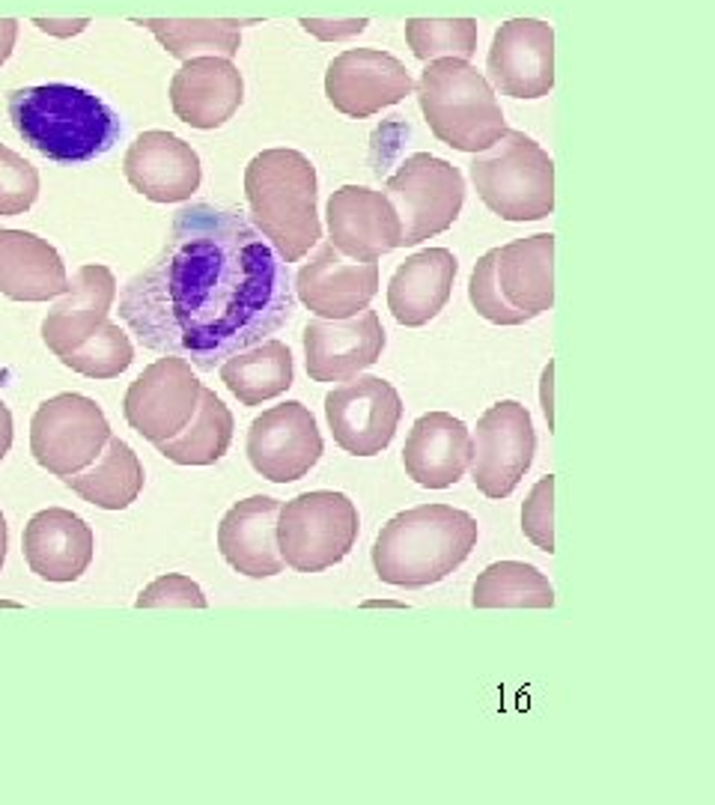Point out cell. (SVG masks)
<instances>
[{
    "instance_id": "obj_1",
    "label": "cell",
    "mask_w": 715,
    "mask_h": 805,
    "mask_svg": "<svg viewBox=\"0 0 715 805\" xmlns=\"http://www.w3.org/2000/svg\"><path fill=\"white\" fill-rule=\"evenodd\" d=\"M290 263L233 206L188 203L156 260L119 292V317L152 352L214 370L295 317Z\"/></svg>"
},
{
    "instance_id": "obj_2",
    "label": "cell",
    "mask_w": 715,
    "mask_h": 805,
    "mask_svg": "<svg viewBox=\"0 0 715 805\" xmlns=\"http://www.w3.org/2000/svg\"><path fill=\"white\" fill-rule=\"evenodd\" d=\"M9 120L24 144L57 165H84L114 149L119 114L105 99L72 84L18 87L6 99Z\"/></svg>"
},
{
    "instance_id": "obj_3",
    "label": "cell",
    "mask_w": 715,
    "mask_h": 805,
    "mask_svg": "<svg viewBox=\"0 0 715 805\" xmlns=\"http://www.w3.org/2000/svg\"><path fill=\"white\" fill-rule=\"evenodd\" d=\"M477 546V519L451 504H421L396 513L373 543V570L387 585L442 582Z\"/></svg>"
},
{
    "instance_id": "obj_4",
    "label": "cell",
    "mask_w": 715,
    "mask_h": 805,
    "mask_svg": "<svg viewBox=\"0 0 715 805\" xmlns=\"http://www.w3.org/2000/svg\"><path fill=\"white\" fill-rule=\"evenodd\" d=\"M244 197L251 224L257 227L283 263H299L322 239L319 179L313 161L299 149H262L244 168Z\"/></svg>"
},
{
    "instance_id": "obj_5",
    "label": "cell",
    "mask_w": 715,
    "mask_h": 805,
    "mask_svg": "<svg viewBox=\"0 0 715 805\" xmlns=\"http://www.w3.org/2000/svg\"><path fill=\"white\" fill-rule=\"evenodd\" d=\"M429 131L459 152H483L507 131L492 84L468 60H429L417 81Z\"/></svg>"
},
{
    "instance_id": "obj_6",
    "label": "cell",
    "mask_w": 715,
    "mask_h": 805,
    "mask_svg": "<svg viewBox=\"0 0 715 805\" xmlns=\"http://www.w3.org/2000/svg\"><path fill=\"white\" fill-rule=\"evenodd\" d=\"M480 200L504 221H539L555 209V161L525 131L507 129L468 165Z\"/></svg>"
},
{
    "instance_id": "obj_7",
    "label": "cell",
    "mask_w": 715,
    "mask_h": 805,
    "mask_svg": "<svg viewBox=\"0 0 715 805\" xmlns=\"http://www.w3.org/2000/svg\"><path fill=\"white\" fill-rule=\"evenodd\" d=\"M358 507L349 495L316 489L281 504L278 549L286 567L299 573H322L340 564L358 540Z\"/></svg>"
},
{
    "instance_id": "obj_8",
    "label": "cell",
    "mask_w": 715,
    "mask_h": 805,
    "mask_svg": "<svg viewBox=\"0 0 715 805\" xmlns=\"http://www.w3.org/2000/svg\"><path fill=\"white\" fill-rule=\"evenodd\" d=\"M385 197L400 218V248L421 244L459 218L465 203V179L451 161L415 152L385 182Z\"/></svg>"
},
{
    "instance_id": "obj_9",
    "label": "cell",
    "mask_w": 715,
    "mask_h": 805,
    "mask_svg": "<svg viewBox=\"0 0 715 805\" xmlns=\"http://www.w3.org/2000/svg\"><path fill=\"white\" fill-rule=\"evenodd\" d=\"M110 439L101 406L84 394H57L33 412L30 454L45 472L69 477L87 468Z\"/></svg>"
},
{
    "instance_id": "obj_10",
    "label": "cell",
    "mask_w": 715,
    "mask_h": 805,
    "mask_svg": "<svg viewBox=\"0 0 715 805\" xmlns=\"http://www.w3.org/2000/svg\"><path fill=\"white\" fill-rule=\"evenodd\" d=\"M537 433L522 403L500 400L480 415L472 436V481L486 498H507L534 463Z\"/></svg>"
},
{
    "instance_id": "obj_11",
    "label": "cell",
    "mask_w": 715,
    "mask_h": 805,
    "mask_svg": "<svg viewBox=\"0 0 715 805\" xmlns=\"http://www.w3.org/2000/svg\"><path fill=\"white\" fill-rule=\"evenodd\" d=\"M334 442L352 456H376L394 442L403 417V400L379 376H352L325 397Z\"/></svg>"
},
{
    "instance_id": "obj_12",
    "label": "cell",
    "mask_w": 715,
    "mask_h": 805,
    "mask_svg": "<svg viewBox=\"0 0 715 805\" xmlns=\"http://www.w3.org/2000/svg\"><path fill=\"white\" fill-rule=\"evenodd\" d=\"M200 391L203 385L194 376L191 361L179 359V355H165L129 385L122 412H126L131 430L158 445L176 436L191 421L200 403Z\"/></svg>"
},
{
    "instance_id": "obj_13",
    "label": "cell",
    "mask_w": 715,
    "mask_h": 805,
    "mask_svg": "<svg viewBox=\"0 0 715 805\" xmlns=\"http://www.w3.org/2000/svg\"><path fill=\"white\" fill-rule=\"evenodd\" d=\"M322 456V436L304 403L286 400L253 417L248 430V460L272 484L301 481Z\"/></svg>"
},
{
    "instance_id": "obj_14",
    "label": "cell",
    "mask_w": 715,
    "mask_h": 805,
    "mask_svg": "<svg viewBox=\"0 0 715 805\" xmlns=\"http://www.w3.org/2000/svg\"><path fill=\"white\" fill-rule=\"evenodd\" d=\"M486 81L513 99H543L555 87V30L539 18H513L492 36Z\"/></svg>"
},
{
    "instance_id": "obj_15",
    "label": "cell",
    "mask_w": 715,
    "mask_h": 805,
    "mask_svg": "<svg viewBox=\"0 0 715 805\" xmlns=\"http://www.w3.org/2000/svg\"><path fill=\"white\" fill-rule=\"evenodd\" d=\"M415 90L408 69L379 48H349L325 72V96L340 114L364 120L403 101Z\"/></svg>"
},
{
    "instance_id": "obj_16",
    "label": "cell",
    "mask_w": 715,
    "mask_h": 805,
    "mask_svg": "<svg viewBox=\"0 0 715 805\" xmlns=\"http://www.w3.org/2000/svg\"><path fill=\"white\" fill-rule=\"evenodd\" d=\"M292 292L319 320L355 317L364 308H370L373 295L379 292V266L349 260L331 242H322L295 274Z\"/></svg>"
},
{
    "instance_id": "obj_17",
    "label": "cell",
    "mask_w": 715,
    "mask_h": 805,
    "mask_svg": "<svg viewBox=\"0 0 715 805\" xmlns=\"http://www.w3.org/2000/svg\"><path fill=\"white\" fill-rule=\"evenodd\" d=\"M385 329L379 313L364 308L346 320H313L304 325V355L313 382H343L382 359Z\"/></svg>"
},
{
    "instance_id": "obj_18",
    "label": "cell",
    "mask_w": 715,
    "mask_h": 805,
    "mask_svg": "<svg viewBox=\"0 0 715 805\" xmlns=\"http://www.w3.org/2000/svg\"><path fill=\"white\" fill-rule=\"evenodd\" d=\"M331 244L343 257L376 263L382 254L400 248V218L385 197V191L364 186H343L325 206Z\"/></svg>"
},
{
    "instance_id": "obj_19",
    "label": "cell",
    "mask_w": 715,
    "mask_h": 805,
    "mask_svg": "<svg viewBox=\"0 0 715 805\" xmlns=\"http://www.w3.org/2000/svg\"><path fill=\"white\" fill-rule=\"evenodd\" d=\"M129 186L152 203H186L200 188V156L173 131H143L122 158Z\"/></svg>"
},
{
    "instance_id": "obj_20",
    "label": "cell",
    "mask_w": 715,
    "mask_h": 805,
    "mask_svg": "<svg viewBox=\"0 0 715 805\" xmlns=\"http://www.w3.org/2000/svg\"><path fill=\"white\" fill-rule=\"evenodd\" d=\"M244 81L227 57H191L170 81V108L191 129H218L239 110Z\"/></svg>"
},
{
    "instance_id": "obj_21",
    "label": "cell",
    "mask_w": 715,
    "mask_h": 805,
    "mask_svg": "<svg viewBox=\"0 0 715 805\" xmlns=\"http://www.w3.org/2000/svg\"><path fill=\"white\" fill-rule=\"evenodd\" d=\"M24 561L45 582H78L93 561L96 537L78 513L66 507L39 511L24 525Z\"/></svg>"
},
{
    "instance_id": "obj_22",
    "label": "cell",
    "mask_w": 715,
    "mask_h": 805,
    "mask_svg": "<svg viewBox=\"0 0 715 805\" xmlns=\"http://www.w3.org/2000/svg\"><path fill=\"white\" fill-rule=\"evenodd\" d=\"M281 502L272 495H251L233 504L218 525V549L236 573L248 579H269L283 573L278 549Z\"/></svg>"
},
{
    "instance_id": "obj_23",
    "label": "cell",
    "mask_w": 715,
    "mask_h": 805,
    "mask_svg": "<svg viewBox=\"0 0 715 805\" xmlns=\"http://www.w3.org/2000/svg\"><path fill=\"white\" fill-rule=\"evenodd\" d=\"M43 320V340L57 359L78 350L101 322L117 299V278L101 263H87L75 272L63 295Z\"/></svg>"
},
{
    "instance_id": "obj_24",
    "label": "cell",
    "mask_w": 715,
    "mask_h": 805,
    "mask_svg": "<svg viewBox=\"0 0 715 805\" xmlns=\"http://www.w3.org/2000/svg\"><path fill=\"white\" fill-rule=\"evenodd\" d=\"M468 460H472V433L459 417L426 412L412 424L403 447V465L417 486H453L468 472Z\"/></svg>"
},
{
    "instance_id": "obj_25",
    "label": "cell",
    "mask_w": 715,
    "mask_h": 805,
    "mask_svg": "<svg viewBox=\"0 0 715 805\" xmlns=\"http://www.w3.org/2000/svg\"><path fill=\"white\" fill-rule=\"evenodd\" d=\"M495 281L504 302L528 320L551 311L555 304V236L516 239L495 248Z\"/></svg>"
},
{
    "instance_id": "obj_26",
    "label": "cell",
    "mask_w": 715,
    "mask_h": 805,
    "mask_svg": "<svg viewBox=\"0 0 715 805\" xmlns=\"http://www.w3.org/2000/svg\"><path fill=\"white\" fill-rule=\"evenodd\" d=\"M456 272L459 263L447 248H426L405 257L387 283V308L394 320L408 329L435 320L451 299Z\"/></svg>"
},
{
    "instance_id": "obj_27",
    "label": "cell",
    "mask_w": 715,
    "mask_h": 805,
    "mask_svg": "<svg viewBox=\"0 0 715 805\" xmlns=\"http://www.w3.org/2000/svg\"><path fill=\"white\" fill-rule=\"evenodd\" d=\"M69 274L54 244L27 230H0V292L13 302H48L63 295Z\"/></svg>"
},
{
    "instance_id": "obj_28",
    "label": "cell",
    "mask_w": 715,
    "mask_h": 805,
    "mask_svg": "<svg viewBox=\"0 0 715 805\" xmlns=\"http://www.w3.org/2000/svg\"><path fill=\"white\" fill-rule=\"evenodd\" d=\"M63 484L101 511H126L143 489V465L129 442L110 436L96 460L63 477Z\"/></svg>"
},
{
    "instance_id": "obj_29",
    "label": "cell",
    "mask_w": 715,
    "mask_h": 805,
    "mask_svg": "<svg viewBox=\"0 0 715 805\" xmlns=\"http://www.w3.org/2000/svg\"><path fill=\"white\" fill-rule=\"evenodd\" d=\"M221 382L242 406H260L281 397L295 382V364L290 346L281 340H260L221 361Z\"/></svg>"
},
{
    "instance_id": "obj_30",
    "label": "cell",
    "mask_w": 715,
    "mask_h": 805,
    "mask_svg": "<svg viewBox=\"0 0 715 805\" xmlns=\"http://www.w3.org/2000/svg\"><path fill=\"white\" fill-rule=\"evenodd\" d=\"M233 412L214 391L203 388L200 403L191 421L176 436L158 442V454L176 465H212L230 451L233 442Z\"/></svg>"
},
{
    "instance_id": "obj_31",
    "label": "cell",
    "mask_w": 715,
    "mask_h": 805,
    "mask_svg": "<svg viewBox=\"0 0 715 805\" xmlns=\"http://www.w3.org/2000/svg\"><path fill=\"white\" fill-rule=\"evenodd\" d=\"M135 24L152 30L170 57L233 60L242 45L239 30L251 22H239V18H135Z\"/></svg>"
},
{
    "instance_id": "obj_32",
    "label": "cell",
    "mask_w": 715,
    "mask_h": 805,
    "mask_svg": "<svg viewBox=\"0 0 715 805\" xmlns=\"http://www.w3.org/2000/svg\"><path fill=\"white\" fill-rule=\"evenodd\" d=\"M474 609H551L555 590L537 567L522 561L489 564L472 590Z\"/></svg>"
},
{
    "instance_id": "obj_33",
    "label": "cell",
    "mask_w": 715,
    "mask_h": 805,
    "mask_svg": "<svg viewBox=\"0 0 715 805\" xmlns=\"http://www.w3.org/2000/svg\"><path fill=\"white\" fill-rule=\"evenodd\" d=\"M405 43L417 60H472L477 51L474 18H408Z\"/></svg>"
},
{
    "instance_id": "obj_34",
    "label": "cell",
    "mask_w": 715,
    "mask_h": 805,
    "mask_svg": "<svg viewBox=\"0 0 715 805\" xmlns=\"http://www.w3.org/2000/svg\"><path fill=\"white\" fill-rule=\"evenodd\" d=\"M60 361L87 379H114L131 367L135 350H131L129 334L117 322L105 320L78 350L66 352Z\"/></svg>"
},
{
    "instance_id": "obj_35",
    "label": "cell",
    "mask_w": 715,
    "mask_h": 805,
    "mask_svg": "<svg viewBox=\"0 0 715 805\" xmlns=\"http://www.w3.org/2000/svg\"><path fill=\"white\" fill-rule=\"evenodd\" d=\"M39 197V170L0 144V216H22Z\"/></svg>"
},
{
    "instance_id": "obj_36",
    "label": "cell",
    "mask_w": 715,
    "mask_h": 805,
    "mask_svg": "<svg viewBox=\"0 0 715 805\" xmlns=\"http://www.w3.org/2000/svg\"><path fill=\"white\" fill-rule=\"evenodd\" d=\"M468 299H472L474 311L483 320L495 322V325H522L525 317L519 311H513L504 302V295L498 290L495 281V248L486 251L483 257L477 260V266L472 272V281H468Z\"/></svg>"
},
{
    "instance_id": "obj_37",
    "label": "cell",
    "mask_w": 715,
    "mask_h": 805,
    "mask_svg": "<svg viewBox=\"0 0 715 805\" xmlns=\"http://www.w3.org/2000/svg\"><path fill=\"white\" fill-rule=\"evenodd\" d=\"M522 532L543 552H555V477H543L522 504Z\"/></svg>"
},
{
    "instance_id": "obj_38",
    "label": "cell",
    "mask_w": 715,
    "mask_h": 805,
    "mask_svg": "<svg viewBox=\"0 0 715 805\" xmlns=\"http://www.w3.org/2000/svg\"><path fill=\"white\" fill-rule=\"evenodd\" d=\"M138 609H206V597L197 582L182 573L158 576L156 582L140 590L135 599Z\"/></svg>"
},
{
    "instance_id": "obj_39",
    "label": "cell",
    "mask_w": 715,
    "mask_h": 805,
    "mask_svg": "<svg viewBox=\"0 0 715 805\" xmlns=\"http://www.w3.org/2000/svg\"><path fill=\"white\" fill-rule=\"evenodd\" d=\"M308 34L319 36L322 43H337V39H349L355 34H361V30H367V18H346V22H331V18H301L299 22Z\"/></svg>"
},
{
    "instance_id": "obj_40",
    "label": "cell",
    "mask_w": 715,
    "mask_h": 805,
    "mask_svg": "<svg viewBox=\"0 0 715 805\" xmlns=\"http://www.w3.org/2000/svg\"><path fill=\"white\" fill-rule=\"evenodd\" d=\"M15 39H18V22L15 18H0V66L13 54Z\"/></svg>"
},
{
    "instance_id": "obj_41",
    "label": "cell",
    "mask_w": 715,
    "mask_h": 805,
    "mask_svg": "<svg viewBox=\"0 0 715 805\" xmlns=\"http://www.w3.org/2000/svg\"><path fill=\"white\" fill-rule=\"evenodd\" d=\"M33 24H36L39 30H45V34L69 36V34H78V30H84L90 22H87V18H78V22H48V18H36Z\"/></svg>"
},
{
    "instance_id": "obj_42",
    "label": "cell",
    "mask_w": 715,
    "mask_h": 805,
    "mask_svg": "<svg viewBox=\"0 0 715 805\" xmlns=\"http://www.w3.org/2000/svg\"><path fill=\"white\" fill-rule=\"evenodd\" d=\"M9 447H13V412L0 400V460L9 454Z\"/></svg>"
},
{
    "instance_id": "obj_43",
    "label": "cell",
    "mask_w": 715,
    "mask_h": 805,
    "mask_svg": "<svg viewBox=\"0 0 715 805\" xmlns=\"http://www.w3.org/2000/svg\"><path fill=\"white\" fill-rule=\"evenodd\" d=\"M6 543H9L6 519H4V513H0V567H4V561H6Z\"/></svg>"
},
{
    "instance_id": "obj_44",
    "label": "cell",
    "mask_w": 715,
    "mask_h": 805,
    "mask_svg": "<svg viewBox=\"0 0 715 805\" xmlns=\"http://www.w3.org/2000/svg\"><path fill=\"white\" fill-rule=\"evenodd\" d=\"M548 379H551V364L546 367V373H543V382H546V391H543V412H546V417H548V424H551V403H548Z\"/></svg>"
}]
</instances>
